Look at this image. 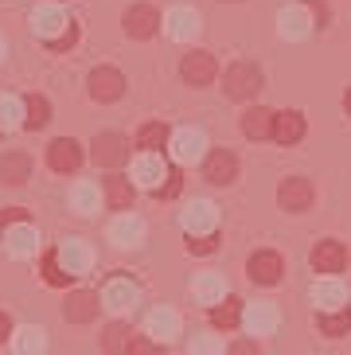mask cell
<instances>
[{
	"label": "cell",
	"mask_w": 351,
	"mask_h": 355,
	"mask_svg": "<svg viewBox=\"0 0 351 355\" xmlns=\"http://www.w3.org/2000/svg\"><path fill=\"white\" fill-rule=\"evenodd\" d=\"M223 86H227V94L238 98V102H246L262 90V71L254 63H234L227 74H223Z\"/></svg>",
	"instance_id": "1"
},
{
	"label": "cell",
	"mask_w": 351,
	"mask_h": 355,
	"mask_svg": "<svg viewBox=\"0 0 351 355\" xmlns=\"http://www.w3.org/2000/svg\"><path fill=\"white\" fill-rule=\"evenodd\" d=\"M277 324H281V316H277V304L273 301H254L242 309V328L250 336H269Z\"/></svg>",
	"instance_id": "2"
},
{
	"label": "cell",
	"mask_w": 351,
	"mask_h": 355,
	"mask_svg": "<svg viewBox=\"0 0 351 355\" xmlns=\"http://www.w3.org/2000/svg\"><path fill=\"white\" fill-rule=\"evenodd\" d=\"M215 223H219V215H215V207L207 203V199H196L191 207L180 215V227L187 230V239H203V234H215Z\"/></svg>",
	"instance_id": "3"
},
{
	"label": "cell",
	"mask_w": 351,
	"mask_h": 355,
	"mask_svg": "<svg viewBox=\"0 0 351 355\" xmlns=\"http://www.w3.org/2000/svg\"><path fill=\"white\" fill-rule=\"evenodd\" d=\"M121 94H125L121 71H114V67H98V71L90 74V98L94 102H117Z\"/></svg>",
	"instance_id": "4"
},
{
	"label": "cell",
	"mask_w": 351,
	"mask_h": 355,
	"mask_svg": "<svg viewBox=\"0 0 351 355\" xmlns=\"http://www.w3.org/2000/svg\"><path fill=\"white\" fill-rule=\"evenodd\" d=\"M343 266H348V250H343L336 239H324L316 242V250H312V270L324 273V277H332V273H340Z\"/></svg>",
	"instance_id": "5"
},
{
	"label": "cell",
	"mask_w": 351,
	"mask_h": 355,
	"mask_svg": "<svg viewBox=\"0 0 351 355\" xmlns=\"http://www.w3.org/2000/svg\"><path fill=\"white\" fill-rule=\"evenodd\" d=\"M55 254H59V266L71 273V277H78V273H86L94 266V254H90V246H86L83 239H67Z\"/></svg>",
	"instance_id": "6"
},
{
	"label": "cell",
	"mask_w": 351,
	"mask_h": 355,
	"mask_svg": "<svg viewBox=\"0 0 351 355\" xmlns=\"http://www.w3.org/2000/svg\"><path fill=\"white\" fill-rule=\"evenodd\" d=\"M137 297H141V289H137L129 277H114V282H105V289H102V304L114 309V313H129L137 304Z\"/></svg>",
	"instance_id": "7"
},
{
	"label": "cell",
	"mask_w": 351,
	"mask_h": 355,
	"mask_svg": "<svg viewBox=\"0 0 351 355\" xmlns=\"http://www.w3.org/2000/svg\"><path fill=\"white\" fill-rule=\"evenodd\" d=\"M156 28H160V12L153 4H133L125 12V32L133 40H148V35H156Z\"/></svg>",
	"instance_id": "8"
},
{
	"label": "cell",
	"mask_w": 351,
	"mask_h": 355,
	"mask_svg": "<svg viewBox=\"0 0 351 355\" xmlns=\"http://www.w3.org/2000/svg\"><path fill=\"white\" fill-rule=\"evenodd\" d=\"M312 304L320 313H340V309H348V289L336 277H320V282L312 285Z\"/></svg>",
	"instance_id": "9"
},
{
	"label": "cell",
	"mask_w": 351,
	"mask_h": 355,
	"mask_svg": "<svg viewBox=\"0 0 351 355\" xmlns=\"http://www.w3.org/2000/svg\"><path fill=\"white\" fill-rule=\"evenodd\" d=\"M94 160L105 168H117L129 160V145H125V137L121 133H102V137H94Z\"/></svg>",
	"instance_id": "10"
},
{
	"label": "cell",
	"mask_w": 351,
	"mask_h": 355,
	"mask_svg": "<svg viewBox=\"0 0 351 355\" xmlns=\"http://www.w3.org/2000/svg\"><path fill=\"white\" fill-rule=\"evenodd\" d=\"M215 59L207 51H191V55H184V63H180V74H184V83L187 86H207L211 78H215Z\"/></svg>",
	"instance_id": "11"
},
{
	"label": "cell",
	"mask_w": 351,
	"mask_h": 355,
	"mask_svg": "<svg viewBox=\"0 0 351 355\" xmlns=\"http://www.w3.org/2000/svg\"><path fill=\"white\" fill-rule=\"evenodd\" d=\"M172 172L164 168V160L156 157V153H141L137 157V164H133V180L141 184V188H153V191H160V180H168Z\"/></svg>",
	"instance_id": "12"
},
{
	"label": "cell",
	"mask_w": 351,
	"mask_h": 355,
	"mask_svg": "<svg viewBox=\"0 0 351 355\" xmlns=\"http://www.w3.org/2000/svg\"><path fill=\"white\" fill-rule=\"evenodd\" d=\"M47 164H51L55 172H74V168L83 164V148H78V141H71V137L51 141V148H47Z\"/></svg>",
	"instance_id": "13"
},
{
	"label": "cell",
	"mask_w": 351,
	"mask_h": 355,
	"mask_svg": "<svg viewBox=\"0 0 351 355\" xmlns=\"http://www.w3.org/2000/svg\"><path fill=\"white\" fill-rule=\"evenodd\" d=\"M277 199H281V207H285V211H309L312 184H309V180H300V176H289L277 188Z\"/></svg>",
	"instance_id": "14"
},
{
	"label": "cell",
	"mask_w": 351,
	"mask_h": 355,
	"mask_svg": "<svg viewBox=\"0 0 351 355\" xmlns=\"http://www.w3.org/2000/svg\"><path fill=\"white\" fill-rule=\"evenodd\" d=\"M62 316L71 324H90L94 316H98V293H86V289L71 293L67 304H62Z\"/></svg>",
	"instance_id": "15"
},
{
	"label": "cell",
	"mask_w": 351,
	"mask_h": 355,
	"mask_svg": "<svg viewBox=\"0 0 351 355\" xmlns=\"http://www.w3.org/2000/svg\"><path fill=\"white\" fill-rule=\"evenodd\" d=\"M35 242H40V234H35V227H28V223H16V227L4 230V250H8L12 258L35 254Z\"/></svg>",
	"instance_id": "16"
},
{
	"label": "cell",
	"mask_w": 351,
	"mask_h": 355,
	"mask_svg": "<svg viewBox=\"0 0 351 355\" xmlns=\"http://www.w3.org/2000/svg\"><path fill=\"white\" fill-rule=\"evenodd\" d=\"M203 172H207V180H211V184H234V176H238L234 153H227V148H215V153L207 157Z\"/></svg>",
	"instance_id": "17"
},
{
	"label": "cell",
	"mask_w": 351,
	"mask_h": 355,
	"mask_svg": "<svg viewBox=\"0 0 351 355\" xmlns=\"http://www.w3.org/2000/svg\"><path fill=\"white\" fill-rule=\"evenodd\" d=\"M281 270H285V261H281V254L273 250H258L254 258H250V277L258 285H273L281 277Z\"/></svg>",
	"instance_id": "18"
},
{
	"label": "cell",
	"mask_w": 351,
	"mask_h": 355,
	"mask_svg": "<svg viewBox=\"0 0 351 355\" xmlns=\"http://www.w3.org/2000/svg\"><path fill=\"white\" fill-rule=\"evenodd\" d=\"M110 239H114L117 246H141V242H145V223L125 211V215H117V219H114V227H110Z\"/></svg>",
	"instance_id": "19"
},
{
	"label": "cell",
	"mask_w": 351,
	"mask_h": 355,
	"mask_svg": "<svg viewBox=\"0 0 351 355\" xmlns=\"http://www.w3.org/2000/svg\"><path fill=\"white\" fill-rule=\"evenodd\" d=\"M148 336H153L156 344H168V340H176L180 336V316L172 313V309H153L148 313Z\"/></svg>",
	"instance_id": "20"
},
{
	"label": "cell",
	"mask_w": 351,
	"mask_h": 355,
	"mask_svg": "<svg viewBox=\"0 0 351 355\" xmlns=\"http://www.w3.org/2000/svg\"><path fill=\"white\" fill-rule=\"evenodd\" d=\"M191 297L203 304H219L223 297H227V282H223V273H199L196 282H191Z\"/></svg>",
	"instance_id": "21"
},
{
	"label": "cell",
	"mask_w": 351,
	"mask_h": 355,
	"mask_svg": "<svg viewBox=\"0 0 351 355\" xmlns=\"http://www.w3.org/2000/svg\"><path fill=\"white\" fill-rule=\"evenodd\" d=\"M31 24H35V32H40L47 43H55V40H59L55 32H62V35L71 32V20H67V16H62L59 8H40L35 16H31Z\"/></svg>",
	"instance_id": "22"
},
{
	"label": "cell",
	"mask_w": 351,
	"mask_h": 355,
	"mask_svg": "<svg viewBox=\"0 0 351 355\" xmlns=\"http://www.w3.org/2000/svg\"><path fill=\"white\" fill-rule=\"evenodd\" d=\"M273 121H277V114H269V110L254 105V110L242 114V133L254 137V141H266V137H273Z\"/></svg>",
	"instance_id": "23"
},
{
	"label": "cell",
	"mask_w": 351,
	"mask_h": 355,
	"mask_svg": "<svg viewBox=\"0 0 351 355\" xmlns=\"http://www.w3.org/2000/svg\"><path fill=\"white\" fill-rule=\"evenodd\" d=\"M28 176H31L28 153H4V157H0V180H4V184H24Z\"/></svg>",
	"instance_id": "24"
},
{
	"label": "cell",
	"mask_w": 351,
	"mask_h": 355,
	"mask_svg": "<svg viewBox=\"0 0 351 355\" xmlns=\"http://www.w3.org/2000/svg\"><path fill=\"white\" fill-rule=\"evenodd\" d=\"M203 133L199 129H180L176 133V141H172V153H176V160H199L203 157Z\"/></svg>",
	"instance_id": "25"
},
{
	"label": "cell",
	"mask_w": 351,
	"mask_h": 355,
	"mask_svg": "<svg viewBox=\"0 0 351 355\" xmlns=\"http://www.w3.org/2000/svg\"><path fill=\"white\" fill-rule=\"evenodd\" d=\"M273 137H277L281 145H297L300 137H305V117H300L297 110L277 114V121H273Z\"/></svg>",
	"instance_id": "26"
},
{
	"label": "cell",
	"mask_w": 351,
	"mask_h": 355,
	"mask_svg": "<svg viewBox=\"0 0 351 355\" xmlns=\"http://www.w3.org/2000/svg\"><path fill=\"white\" fill-rule=\"evenodd\" d=\"M105 203L114 211H129V203H133V184L125 176H105Z\"/></svg>",
	"instance_id": "27"
},
{
	"label": "cell",
	"mask_w": 351,
	"mask_h": 355,
	"mask_svg": "<svg viewBox=\"0 0 351 355\" xmlns=\"http://www.w3.org/2000/svg\"><path fill=\"white\" fill-rule=\"evenodd\" d=\"M196 32H199V16L191 8H176L172 16H168V35H172V40H191Z\"/></svg>",
	"instance_id": "28"
},
{
	"label": "cell",
	"mask_w": 351,
	"mask_h": 355,
	"mask_svg": "<svg viewBox=\"0 0 351 355\" xmlns=\"http://www.w3.org/2000/svg\"><path fill=\"white\" fill-rule=\"evenodd\" d=\"M12 347H16V355H43V347H47V340H43V328H35V324L20 328V332L12 336Z\"/></svg>",
	"instance_id": "29"
},
{
	"label": "cell",
	"mask_w": 351,
	"mask_h": 355,
	"mask_svg": "<svg viewBox=\"0 0 351 355\" xmlns=\"http://www.w3.org/2000/svg\"><path fill=\"white\" fill-rule=\"evenodd\" d=\"M51 121V105H47V98L31 94L28 102H24V129H43Z\"/></svg>",
	"instance_id": "30"
},
{
	"label": "cell",
	"mask_w": 351,
	"mask_h": 355,
	"mask_svg": "<svg viewBox=\"0 0 351 355\" xmlns=\"http://www.w3.org/2000/svg\"><path fill=\"white\" fill-rule=\"evenodd\" d=\"M168 141V129L160 125V121H148V125H141V133H137V148L141 153H156V148H164Z\"/></svg>",
	"instance_id": "31"
},
{
	"label": "cell",
	"mask_w": 351,
	"mask_h": 355,
	"mask_svg": "<svg viewBox=\"0 0 351 355\" xmlns=\"http://www.w3.org/2000/svg\"><path fill=\"white\" fill-rule=\"evenodd\" d=\"M129 340H133V332H129L125 324H110L105 336H102V347L110 355H125V352H129Z\"/></svg>",
	"instance_id": "32"
},
{
	"label": "cell",
	"mask_w": 351,
	"mask_h": 355,
	"mask_svg": "<svg viewBox=\"0 0 351 355\" xmlns=\"http://www.w3.org/2000/svg\"><path fill=\"white\" fill-rule=\"evenodd\" d=\"M211 320H215L219 328H234V324L242 320V301H234V297L219 301L215 309H211Z\"/></svg>",
	"instance_id": "33"
},
{
	"label": "cell",
	"mask_w": 351,
	"mask_h": 355,
	"mask_svg": "<svg viewBox=\"0 0 351 355\" xmlns=\"http://www.w3.org/2000/svg\"><path fill=\"white\" fill-rule=\"evenodd\" d=\"M320 332L324 336H348L351 332V309H340V313H320Z\"/></svg>",
	"instance_id": "34"
},
{
	"label": "cell",
	"mask_w": 351,
	"mask_h": 355,
	"mask_svg": "<svg viewBox=\"0 0 351 355\" xmlns=\"http://www.w3.org/2000/svg\"><path fill=\"white\" fill-rule=\"evenodd\" d=\"M71 203H74V211L94 215V211H98V203H102V196H98V188H94V184H78V188H74V196H71Z\"/></svg>",
	"instance_id": "35"
},
{
	"label": "cell",
	"mask_w": 351,
	"mask_h": 355,
	"mask_svg": "<svg viewBox=\"0 0 351 355\" xmlns=\"http://www.w3.org/2000/svg\"><path fill=\"white\" fill-rule=\"evenodd\" d=\"M43 277H47V285H67V282H71V273L59 266V254H55V250L43 254Z\"/></svg>",
	"instance_id": "36"
},
{
	"label": "cell",
	"mask_w": 351,
	"mask_h": 355,
	"mask_svg": "<svg viewBox=\"0 0 351 355\" xmlns=\"http://www.w3.org/2000/svg\"><path fill=\"white\" fill-rule=\"evenodd\" d=\"M12 125H24V110L16 98H0V129H12Z\"/></svg>",
	"instance_id": "37"
},
{
	"label": "cell",
	"mask_w": 351,
	"mask_h": 355,
	"mask_svg": "<svg viewBox=\"0 0 351 355\" xmlns=\"http://www.w3.org/2000/svg\"><path fill=\"white\" fill-rule=\"evenodd\" d=\"M187 355H223V340L219 336H196Z\"/></svg>",
	"instance_id": "38"
},
{
	"label": "cell",
	"mask_w": 351,
	"mask_h": 355,
	"mask_svg": "<svg viewBox=\"0 0 351 355\" xmlns=\"http://www.w3.org/2000/svg\"><path fill=\"white\" fill-rule=\"evenodd\" d=\"M125 355H164V347L156 344L153 336H133V340H129V352Z\"/></svg>",
	"instance_id": "39"
},
{
	"label": "cell",
	"mask_w": 351,
	"mask_h": 355,
	"mask_svg": "<svg viewBox=\"0 0 351 355\" xmlns=\"http://www.w3.org/2000/svg\"><path fill=\"white\" fill-rule=\"evenodd\" d=\"M281 32L300 40V35L309 32V28H305V16H300V12H285V16H281Z\"/></svg>",
	"instance_id": "40"
},
{
	"label": "cell",
	"mask_w": 351,
	"mask_h": 355,
	"mask_svg": "<svg viewBox=\"0 0 351 355\" xmlns=\"http://www.w3.org/2000/svg\"><path fill=\"white\" fill-rule=\"evenodd\" d=\"M187 250H191V254H211V250H215V234H203V239H187Z\"/></svg>",
	"instance_id": "41"
},
{
	"label": "cell",
	"mask_w": 351,
	"mask_h": 355,
	"mask_svg": "<svg viewBox=\"0 0 351 355\" xmlns=\"http://www.w3.org/2000/svg\"><path fill=\"white\" fill-rule=\"evenodd\" d=\"M16 223H24V211L20 207H4V211H0V234H4V227H16Z\"/></svg>",
	"instance_id": "42"
},
{
	"label": "cell",
	"mask_w": 351,
	"mask_h": 355,
	"mask_svg": "<svg viewBox=\"0 0 351 355\" xmlns=\"http://www.w3.org/2000/svg\"><path fill=\"white\" fill-rule=\"evenodd\" d=\"M227 355H262V352H258V347H254V340H238V344L230 347Z\"/></svg>",
	"instance_id": "43"
},
{
	"label": "cell",
	"mask_w": 351,
	"mask_h": 355,
	"mask_svg": "<svg viewBox=\"0 0 351 355\" xmlns=\"http://www.w3.org/2000/svg\"><path fill=\"white\" fill-rule=\"evenodd\" d=\"M4 336H12V320L4 313H0V340H4Z\"/></svg>",
	"instance_id": "44"
},
{
	"label": "cell",
	"mask_w": 351,
	"mask_h": 355,
	"mask_svg": "<svg viewBox=\"0 0 351 355\" xmlns=\"http://www.w3.org/2000/svg\"><path fill=\"white\" fill-rule=\"evenodd\" d=\"M343 105H348V114H351V86H348V98H343Z\"/></svg>",
	"instance_id": "45"
},
{
	"label": "cell",
	"mask_w": 351,
	"mask_h": 355,
	"mask_svg": "<svg viewBox=\"0 0 351 355\" xmlns=\"http://www.w3.org/2000/svg\"><path fill=\"white\" fill-rule=\"evenodd\" d=\"M0 55H4V47H0Z\"/></svg>",
	"instance_id": "46"
}]
</instances>
